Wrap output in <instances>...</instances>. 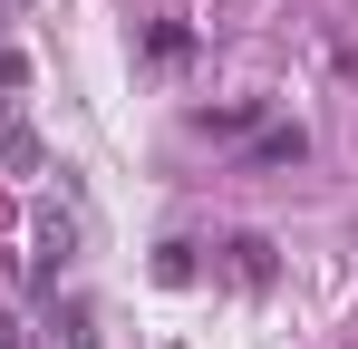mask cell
<instances>
[{"mask_svg": "<svg viewBox=\"0 0 358 349\" xmlns=\"http://www.w3.org/2000/svg\"><path fill=\"white\" fill-rule=\"evenodd\" d=\"M233 282H271V242H262V233H233Z\"/></svg>", "mask_w": 358, "mask_h": 349, "instance_id": "1", "label": "cell"}, {"mask_svg": "<svg viewBox=\"0 0 358 349\" xmlns=\"http://www.w3.org/2000/svg\"><path fill=\"white\" fill-rule=\"evenodd\" d=\"M300 156H310V136H300V126H271V136L252 146V165H300Z\"/></svg>", "mask_w": 358, "mask_h": 349, "instance_id": "2", "label": "cell"}, {"mask_svg": "<svg viewBox=\"0 0 358 349\" xmlns=\"http://www.w3.org/2000/svg\"><path fill=\"white\" fill-rule=\"evenodd\" d=\"M0 349H20V320H10V310H0Z\"/></svg>", "mask_w": 358, "mask_h": 349, "instance_id": "3", "label": "cell"}]
</instances>
